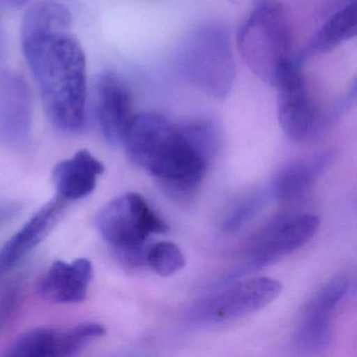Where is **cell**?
I'll return each mask as SVG.
<instances>
[{"label":"cell","mask_w":357,"mask_h":357,"mask_svg":"<svg viewBox=\"0 0 357 357\" xmlns=\"http://www.w3.org/2000/svg\"><path fill=\"white\" fill-rule=\"evenodd\" d=\"M349 289L350 280L344 275H338L307 303L294 334L296 350L309 354L325 350L330 346L332 319Z\"/></svg>","instance_id":"9"},{"label":"cell","mask_w":357,"mask_h":357,"mask_svg":"<svg viewBox=\"0 0 357 357\" xmlns=\"http://www.w3.org/2000/svg\"><path fill=\"white\" fill-rule=\"evenodd\" d=\"M93 109L102 135L108 143L120 145L133 116L132 96L114 73L100 75L93 85Z\"/></svg>","instance_id":"11"},{"label":"cell","mask_w":357,"mask_h":357,"mask_svg":"<svg viewBox=\"0 0 357 357\" xmlns=\"http://www.w3.org/2000/svg\"><path fill=\"white\" fill-rule=\"evenodd\" d=\"M218 135L206 120L174 124L155 112L135 114L123 143L133 164L171 192L188 194L206 175Z\"/></svg>","instance_id":"2"},{"label":"cell","mask_w":357,"mask_h":357,"mask_svg":"<svg viewBox=\"0 0 357 357\" xmlns=\"http://www.w3.org/2000/svg\"><path fill=\"white\" fill-rule=\"evenodd\" d=\"M146 261L162 277H170L185 266V255L172 242H158L154 244L146 254Z\"/></svg>","instance_id":"18"},{"label":"cell","mask_w":357,"mask_h":357,"mask_svg":"<svg viewBox=\"0 0 357 357\" xmlns=\"http://www.w3.org/2000/svg\"><path fill=\"white\" fill-rule=\"evenodd\" d=\"M96 225L102 237L121 252H142L150 236L165 234L169 229L145 198L133 192L104 206Z\"/></svg>","instance_id":"5"},{"label":"cell","mask_w":357,"mask_h":357,"mask_svg":"<svg viewBox=\"0 0 357 357\" xmlns=\"http://www.w3.org/2000/svg\"><path fill=\"white\" fill-rule=\"evenodd\" d=\"M332 162L333 153L321 152L287 165L275 175L271 185V195L282 204L298 202Z\"/></svg>","instance_id":"15"},{"label":"cell","mask_w":357,"mask_h":357,"mask_svg":"<svg viewBox=\"0 0 357 357\" xmlns=\"http://www.w3.org/2000/svg\"><path fill=\"white\" fill-rule=\"evenodd\" d=\"M237 45L246 66L263 82L275 86L290 62L291 35L283 5L256 0L240 26Z\"/></svg>","instance_id":"3"},{"label":"cell","mask_w":357,"mask_h":357,"mask_svg":"<svg viewBox=\"0 0 357 357\" xmlns=\"http://www.w3.org/2000/svg\"><path fill=\"white\" fill-rule=\"evenodd\" d=\"M63 206L61 198L47 202L3 244L0 248V279L47 237L59 220Z\"/></svg>","instance_id":"13"},{"label":"cell","mask_w":357,"mask_h":357,"mask_svg":"<svg viewBox=\"0 0 357 357\" xmlns=\"http://www.w3.org/2000/svg\"><path fill=\"white\" fill-rule=\"evenodd\" d=\"M32 127V101L26 83L16 76L0 80V139L12 147L29 141Z\"/></svg>","instance_id":"12"},{"label":"cell","mask_w":357,"mask_h":357,"mask_svg":"<svg viewBox=\"0 0 357 357\" xmlns=\"http://www.w3.org/2000/svg\"><path fill=\"white\" fill-rule=\"evenodd\" d=\"M106 333L97 323H84L70 328H37L18 336L8 349V356H73L86 344Z\"/></svg>","instance_id":"10"},{"label":"cell","mask_w":357,"mask_h":357,"mask_svg":"<svg viewBox=\"0 0 357 357\" xmlns=\"http://www.w3.org/2000/svg\"><path fill=\"white\" fill-rule=\"evenodd\" d=\"M22 43L50 120L62 132H80L86 112V58L68 8L52 0L29 8Z\"/></svg>","instance_id":"1"},{"label":"cell","mask_w":357,"mask_h":357,"mask_svg":"<svg viewBox=\"0 0 357 357\" xmlns=\"http://www.w3.org/2000/svg\"><path fill=\"white\" fill-rule=\"evenodd\" d=\"M24 289L22 284L9 286L0 296V332L7 330L15 321L24 303Z\"/></svg>","instance_id":"20"},{"label":"cell","mask_w":357,"mask_h":357,"mask_svg":"<svg viewBox=\"0 0 357 357\" xmlns=\"http://www.w3.org/2000/svg\"><path fill=\"white\" fill-rule=\"evenodd\" d=\"M356 0H344L301 54V63L313 56L329 53L356 36Z\"/></svg>","instance_id":"17"},{"label":"cell","mask_w":357,"mask_h":357,"mask_svg":"<svg viewBox=\"0 0 357 357\" xmlns=\"http://www.w3.org/2000/svg\"><path fill=\"white\" fill-rule=\"evenodd\" d=\"M278 119L288 139L307 141L319 127V114L307 89L300 61H291L283 68L277 83Z\"/></svg>","instance_id":"7"},{"label":"cell","mask_w":357,"mask_h":357,"mask_svg":"<svg viewBox=\"0 0 357 357\" xmlns=\"http://www.w3.org/2000/svg\"><path fill=\"white\" fill-rule=\"evenodd\" d=\"M31 0H0V8L6 9H16V8L24 7Z\"/></svg>","instance_id":"21"},{"label":"cell","mask_w":357,"mask_h":357,"mask_svg":"<svg viewBox=\"0 0 357 357\" xmlns=\"http://www.w3.org/2000/svg\"><path fill=\"white\" fill-rule=\"evenodd\" d=\"M278 280L252 278L237 282L202 302L194 317L202 323H225L256 312L273 303L282 292Z\"/></svg>","instance_id":"6"},{"label":"cell","mask_w":357,"mask_h":357,"mask_svg":"<svg viewBox=\"0 0 357 357\" xmlns=\"http://www.w3.org/2000/svg\"><path fill=\"white\" fill-rule=\"evenodd\" d=\"M264 196L261 194L250 196L238 204L222 222V231L225 233H235L245 225L264 204Z\"/></svg>","instance_id":"19"},{"label":"cell","mask_w":357,"mask_h":357,"mask_svg":"<svg viewBox=\"0 0 357 357\" xmlns=\"http://www.w3.org/2000/svg\"><path fill=\"white\" fill-rule=\"evenodd\" d=\"M93 269L91 261L78 259L68 263H54L41 280V296L54 304H73L85 300L93 280Z\"/></svg>","instance_id":"14"},{"label":"cell","mask_w":357,"mask_h":357,"mask_svg":"<svg viewBox=\"0 0 357 357\" xmlns=\"http://www.w3.org/2000/svg\"><path fill=\"white\" fill-rule=\"evenodd\" d=\"M103 172L104 165L91 152L81 150L55 167L53 181L61 199L77 200L95 191Z\"/></svg>","instance_id":"16"},{"label":"cell","mask_w":357,"mask_h":357,"mask_svg":"<svg viewBox=\"0 0 357 357\" xmlns=\"http://www.w3.org/2000/svg\"><path fill=\"white\" fill-rule=\"evenodd\" d=\"M319 225L321 221L317 216L304 214L269 227L254 240L248 248L245 264L237 273H231L229 279L275 264L308 243L319 231Z\"/></svg>","instance_id":"8"},{"label":"cell","mask_w":357,"mask_h":357,"mask_svg":"<svg viewBox=\"0 0 357 357\" xmlns=\"http://www.w3.org/2000/svg\"><path fill=\"white\" fill-rule=\"evenodd\" d=\"M178 70L206 95L227 97L236 77L229 30L222 24L211 22L192 33L179 52Z\"/></svg>","instance_id":"4"}]
</instances>
